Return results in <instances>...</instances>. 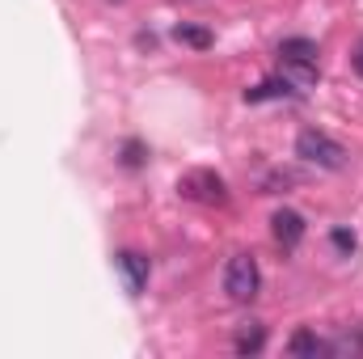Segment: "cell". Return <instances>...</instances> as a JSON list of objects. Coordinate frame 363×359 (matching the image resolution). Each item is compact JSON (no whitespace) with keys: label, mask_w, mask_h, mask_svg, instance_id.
Masks as SVG:
<instances>
[{"label":"cell","mask_w":363,"mask_h":359,"mask_svg":"<svg viewBox=\"0 0 363 359\" xmlns=\"http://www.w3.org/2000/svg\"><path fill=\"white\" fill-rule=\"evenodd\" d=\"M317 55H321L317 43H308V38H283V43H279V68H283V77H287L296 89L317 85V77H321Z\"/></svg>","instance_id":"cell-1"},{"label":"cell","mask_w":363,"mask_h":359,"mask_svg":"<svg viewBox=\"0 0 363 359\" xmlns=\"http://www.w3.org/2000/svg\"><path fill=\"white\" fill-rule=\"evenodd\" d=\"M296 157H304L308 165H317V170H342L347 165V148L338 144V140H330L325 131H300V140H296Z\"/></svg>","instance_id":"cell-2"},{"label":"cell","mask_w":363,"mask_h":359,"mask_svg":"<svg viewBox=\"0 0 363 359\" xmlns=\"http://www.w3.org/2000/svg\"><path fill=\"white\" fill-rule=\"evenodd\" d=\"M178 194L182 199H194V203H207V207L228 203V186H224L220 174H211V170H190V174H182Z\"/></svg>","instance_id":"cell-3"},{"label":"cell","mask_w":363,"mask_h":359,"mask_svg":"<svg viewBox=\"0 0 363 359\" xmlns=\"http://www.w3.org/2000/svg\"><path fill=\"white\" fill-rule=\"evenodd\" d=\"M258 287H262V275H258V263L250 258V254H237L228 270H224V292L237 300V304H245V300H254L258 296Z\"/></svg>","instance_id":"cell-4"},{"label":"cell","mask_w":363,"mask_h":359,"mask_svg":"<svg viewBox=\"0 0 363 359\" xmlns=\"http://www.w3.org/2000/svg\"><path fill=\"white\" fill-rule=\"evenodd\" d=\"M271 233H274V241H279L283 250H296V245L304 241V216H300V211L279 207V211L271 216Z\"/></svg>","instance_id":"cell-5"},{"label":"cell","mask_w":363,"mask_h":359,"mask_svg":"<svg viewBox=\"0 0 363 359\" xmlns=\"http://www.w3.org/2000/svg\"><path fill=\"white\" fill-rule=\"evenodd\" d=\"M118 270H123V279H127V292H131V296H140V292L148 287V258H144V254L123 250V254H118Z\"/></svg>","instance_id":"cell-6"},{"label":"cell","mask_w":363,"mask_h":359,"mask_svg":"<svg viewBox=\"0 0 363 359\" xmlns=\"http://www.w3.org/2000/svg\"><path fill=\"white\" fill-rule=\"evenodd\" d=\"M291 93H296V85L287 77H279V81H262V85L245 89V101H271V97H291Z\"/></svg>","instance_id":"cell-7"},{"label":"cell","mask_w":363,"mask_h":359,"mask_svg":"<svg viewBox=\"0 0 363 359\" xmlns=\"http://www.w3.org/2000/svg\"><path fill=\"white\" fill-rule=\"evenodd\" d=\"M287 351H291V355H304V359H317L325 347H321V338H317L313 330H296L291 343H287Z\"/></svg>","instance_id":"cell-8"},{"label":"cell","mask_w":363,"mask_h":359,"mask_svg":"<svg viewBox=\"0 0 363 359\" xmlns=\"http://www.w3.org/2000/svg\"><path fill=\"white\" fill-rule=\"evenodd\" d=\"M262 343H267V330H262L258 321H250V326L237 334V355H258V351H262Z\"/></svg>","instance_id":"cell-9"},{"label":"cell","mask_w":363,"mask_h":359,"mask_svg":"<svg viewBox=\"0 0 363 359\" xmlns=\"http://www.w3.org/2000/svg\"><path fill=\"white\" fill-rule=\"evenodd\" d=\"M174 38H178L182 47H194V51H207V47L216 43L207 30H199V26H186V21H182V26H174Z\"/></svg>","instance_id":"cell-10"},{"label":"cell","mask_w":363,"mask_h":359,"mask_svg":"<svg viewBox=\"0 0 363 359\" xmlns=\"http://www.w3.org/2000/svg\"><path fill=\"white\" fill-rule=\"evenodd\" d=\"M123 165H127V170H140V165H144V144H140V140H127V144H123Z\"/></svg>","instance_id":"cell-11"},{"label":"cell","mask_w":363,"mask_h":359,"mask_svg":"<svg viewBox=\"0 0 363 359\" xmlns=\"http://www.w3.org/2000/svg\"><path fill=\"white\" fill-rule=\"evenodd\" d=\"M330 241H334V250H338V254H355V233H351V228H334V233H330Z\"/></svg>","instance_id":"cell-12"},{"label":"cell","mask_w":363,"mask_h":359,"mask_svg":"<svg viewBox=\"0 0 363 359\" xmlns=\"http://www.w3.org/2000/svg\"><path fill=\"white\" fill-rule=\"evenodd\" d=\"M355 68H359V72H363V47H359V51H355Z\"/></svg>","instance_id":"cell-13"}]
</instances>
